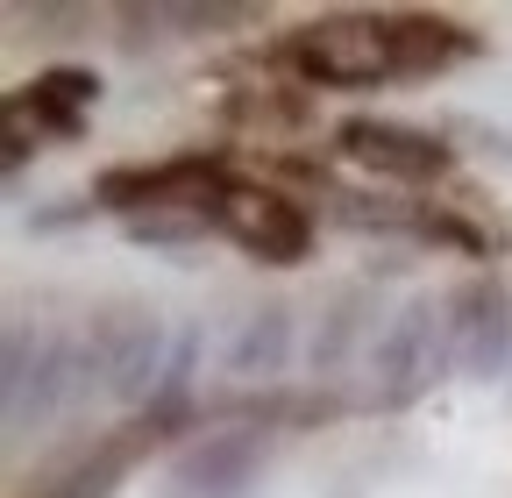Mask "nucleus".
Listing matches in <instances>:
<instances>
[{
	"mask_svg": "<svg viewBox=\"0 0 512 498\" xmlns=\"http://www.w3.org/2000/svg\"><path fill=\"white\" fill-rule=\"evenodd\" d=\"M93 93H100V86H93L86 72H50V79H36V114H50L57 129H72L79 107H86Z\"/></svg>",
	"mask_w": 512,
	"mask_h": 498,
	"instance_id": "5",
	"label": "nucleus"
},
{
	"mask_svg": "<svg viewBox=\"0 0 512 498\" xmlns=\"http://www.w3.org/2000/svg\"><path fill=\"white\" fill-rule=\"evenodd\" d=\"M342 150L363 157V164H377V171H399V178H427V171H441V157H448L434 136L392 129V121H349V129H342Z\"/></svg>",
	"mask_w": 512,
	"mask_h": 498,
	"instance_id": "3",
	"label": "nucleus"
},
{
	"mask_svg": "<svg viewBox=\"0 0 512 498\" xmlns=\"http://www.w3.org/2000/svg\"><path fill=\"white\" fill-rule=\"evenodd\" d=\"M392 29H399V65L406 72H427V65H441V57L463 50V36L448 22H392Z\"/></svg>",
	"mask_w": 512,
	"mask_h": 498,
	"instance_id": "4",
	"label": "nucleus"
},
{
	"mask_svg": "<svg viewBox=\"0 0 512 498\" xmlns=\"http://www.w3.org/2000/svg\"><path fill=\"white\" fill-rule=\"evenodd\" d=\"M214 221H221L242 249L271 257V264L306 257V242H313L306 214H299L285 193H271V185H221V193H214Z\"/></svg>",
	"mask_w": 512,
	"mask_h": 498,
	"instance_id": "2",
	"label": "nucleus"
},
{
	"mask_svg": "<svg viewBox=\"0 0 512 498\" xmlns=\"http://www.w3.org/2000/svg\"><path fill=\"white\" fill-rule=\"evenodd\" d=\"M299 72L306 79H328V86H370L384 72H406L399 65V29L377 22V15H328V22H306L299 43Z\"/></svg>",
	"mask_w": 512,
	"mask_h": 498,
	"instance_id": "1",
	"label": "nucleus"
}]
</instances>
